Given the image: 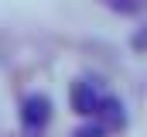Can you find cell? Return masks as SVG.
I'll return each instance as SVG.
<instances>
[{
  "instance_id": "obj_1",
  "label": "cell",
  "mask_w": 147,
  "mask_h": 137,
  "mask_svg": "<svg viewBox=\"0 0 147 137\" xmlns=\"http://www.w3.org/2000/svg\"><path fill=\"white\" fill-rule=\"evenodd\" d=\"M48 123H51V100H48L45 93L24 96V103H21V127H24V134L38 137Z\"/></svg>"
},
{
  "instance_id": "obj_2",
  "label": "cell",
  "mask_w": 147,
  "mask_h": 137,
  "mask_svg": "<svg viewBox=\"0 0 147 137\" xmlns=\"http://www.w3.org/2000/svg\"><path fill=\"white\" fill-rule=\"evenodd\" d=\"M103 96H106V93L99 89V82H96V79H75L72 89H69L72 113H75V117H82V120L96 117V110H99V100H103Z\"/></svg>"
},
{
  "instance_id": "obj_3",
  "label": "cell",
  "mask_w": 147,
  "mask_h": 137,
  "mask_svg": "<svg viewBox=\"0 0 147 137\" xmlns=\"http://www.w3.org/2000/svg\"><path fill=\"white\" fill-rule=\"evenodd\" d=\"M96 120H99L106 130H123V127H127V106H123V100L103 96V100H99V110H96Z\"/></svg>"
},
{
  "instance_id": "obj_4",
  "label": "cell",
  "mask_w": 147,
  "mask_h": 137,
  "mask_svg": "<svg viewBox=\"0 0 147 137\" xmlns=\"http://www.w3.org/2000/svg\"><path fill=\"white\" fill-rule=\"evenodd\" d=\"M113 14H140L147 10V0H103Z\"/></svg>"
},
{
  "instance_id": "obj_5",
  "label": "cell",
  "mask_w": 147,
  "mask_h": 137,
  "mask_svg": "<svg viewBox=\"0 0 147 137\" xmlns=\"http://www.w3.org/2000/svg\"><path fill=\"white\" fill-rule=\"evenodd\" d=\"M106 134H110V130H106L96 117H89L86 123H79V127L72 130V137H106Z\"/></svg>"
},
{
  "instance_id": "obj_6",
  "label": "cell",
  "mask_w": 147,
  "mask_h": 137,
  "mask_svg": "<svg viewBox=\"0 0 147 137\" xmlns=\"http://www.w3.org/2000/svg\"><path fill=\"white\" fill-rule=\"evenodd\" d=\"M130 45H134L137 52H147V24H140V28L134 31V38H130Z\"/></svg>"
}]
</instances>
